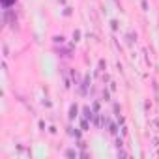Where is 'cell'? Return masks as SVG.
<instances>
[{"mask_svg": "<svg viewBox=\"0 0 159 159\" xmlns=\"http://www.w3.org/2000/svg\"><path fill=\"white\" fill-rule=\"evenodd\" d=\"M152 125H153V127H155V131H159V122H153V124H152Z\"/></svg>", "mask_w": 159, "mask_h": 159, "instance_id": "cell-2", "label": "cell"}, {"mask_svg": "<svg viewBox=\"0 0 159 159\" xmlns=\"http://www.w3.org/2000/svg\"><path fill=\"white\" fill-rule=\"evenodd\" d=\"M77 116V107H71V114H69V118H75Z\"/></svg>", "mask_w": 159, "mask_h": 159, "instance_id": "cell-1", "label": "cell"}]
</instances>
